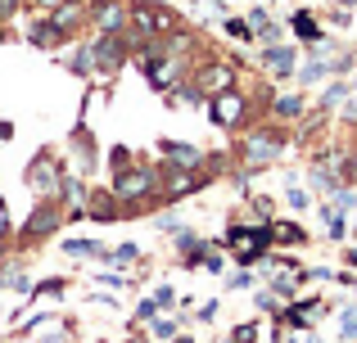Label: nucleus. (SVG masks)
<instances>
[{
	"label": "nucleus",
	"mask_w": 357,
	"mask_h": 343,
	"mask_svg": "<svg viewBox=\"0 0 357 343\" xmlns=\"http://www.w3.org/2000/svg\"><path fill=\"white\" fill-rule=\"evenodd\" d=\"M158 181H163V172H158L154 163H131V168L114 172V185H109V190L118 194L122 212H145V208H154V203H163Z\"/></svg>",
	"instance_id": "1"
},
{
	"label": "nucleus",
	"mask_w": 357,
	"mask_h": 343,
	"mask_svg": "<svg viewBox=\"0 0 357 343\" xmlns=\"http://www.w3.org/2000/svg\"><path fill=\"white\" fill-rule=\"evenodd\" d=\"M280 150H285V131L280 127H249L244 131V141H240V163H244V172H262V168H271V163L280 159Z\"/></svg>",
	"instance_id": "2"
},
{
	"label": "nucleus",
	"mask_w": 357,
	"mask_h": 343,
	"mask_svg": "<svg viewBox=\"0 0 357 343\" xmlns=\"http://www.w3.org/2000/svg\"><path fill=\"white\" fill-rule=\"evenodd\" d=\"M63 221H68V208H63L59 199H36V203H32V212H27V221L18 226V235H14V239H18L23 248H32V244H41L45 235H54Z\"/></svg>",
	"instance_id": "3"
},
{
	"label": "nucleus",
	"mask_w": 357,
	"mask_h": 343,
	"mask_svg": "<svg viewBox=\"0 0 357 343\" xmlns=\"http://www.w3.org/2000/svg\"><path fill=\"white\" fill-rule=\"evenodd\" d=\"M222 244L231 248V257H236L240 266L262 262L267 248H271V221H267V226H231L227 235H222Z\"/></svg>",
	"instance_id": "4"
},
{
	"label": "nucleus",
	"mask_w": 357,
	"mask_h": 343,
	"mask_svg": "<svg viewBox=\"0 0 357 343\" xmlns=\"http://www.w3.org/2000/svg\"><path fill=\"white\" fill-rule=\"evenodd\" d=\"M63 172H68V168H63V163L54 159L50 150H41V154H36V159H32V163L23 168V185H27V190L36 194V199H59Z\"/></svg>",
	"instance_id": "5"
},
{
	"label": "nucleus",
	"mask_w": 357,
	"mask_h": 343,
	"mask_svg": "<svg viewBox=\"0 0 357 343\" xmlns=\"http://www.w3.org/2000/svg\"><path fill=\"white\" fill-rule=\"evenodd\" d=\"M158 172H163V181H158L163 203H181V199H190V194H199L204 185H208V176H213L204 168H176V163H163Z\"/></svg>",
	"instance_id": "6"
},
{
	"label": "nucleus",
	"mask_w": 357,
	"mask_h": 343,
	"mask_svg": "<svg viewBox=\"0 0 357 343\" xmlns=\"http://www.w3.org/2000/svg\"><path fill=\"white\" fill-rule=\"evenodd\" d=\"M204 109H208L213 127H222V131H236V127L244 122V113H249V95L236 86V90H222V95H213Z\"/></svg>",
	"instance_id": "7"
},
{
	"label": "nucleus",
	"mask_w": 357,
	"mask_h": 343,
	"mask_svg": "<svg viewBox=\"0 0 357 343\" xmlns=\"http://www.w3.org/2000/svg\"><path fill=\"white\" fill-rule=\"evenodd\" d=\"M91 54H96V77H114L122 63H127L131 45H127V36H105L100 32L96 41H91Z\"/></svg>",
	"instance_id": "8"
},
{
	"label": "nucleus",
	"mask_w": 357,
	"mask_h": 343,
	"mask_svg": "<svg viewBox=\"0 0 357 343\" xmlns=\"http://www.w3.org/2000/svg\"><path fill=\"white\" fill-rule=\"evenodd\" d=\"M91 23L105 36H122L131 27V5L127 0H91Z\"/></svg>",
	"instance_id": "9"
},
{
	"label": "nucleus",
	"mask_w": 357,
	"mask_h": 343,
	"mask_svg": "<svg viewBox=\"0 0 357 343\" xmlns=\"http://www.w3.org/2000/svg\"><path fill=\"white\" fill-rule=\"evenodd\" d=\"M190 81H195V90H204V99L222 95V90H236V63H227V59H208Z\"/></svg>",
	"instance_id": "10"
},
{
	"label": "nucleus",
	"mask_w": 357,
	"mask_h": 343,
	"mask_svg": "<svg viewBox=\"0 0 357 343\" xmlns=\"http://www.w3.org/2000/svg\"><path fill=\"white\" fill-rule=\"evenodd\" d=\"M63 41H68V32H63V27L54 23L50 14H45V18H32V23H27V45H36V50L54 54Z\"/></svg>",
	"instance_id": "11"
},
{
	"label": "nucleus",
	"mask_w": 357,
	"mask_h": 343,
	"mask_svg": "<svg viewBox=\"0 0 357 343\" xmlns=\"http://www.w3.org/2000/svg\"><path fill=\"white\" fill-rule=\"evenodd\" d=\"M181 68H185V59L158 54L154 63H145V77H149V86H154V90H167V86H176V81H181Z\"/></svg>",
	"instance_id": "12"
},
{
	"label": "nucleus",
	"mask_w": 357,
	"mask_h": 343,
	"mask_svg": "<svg viewBox=\"0 0 357 343\" xmlns=\"http://www.w3.org/2000/svg\"><path fill=\"white\" fill-rule=\"evenodd\" d=\"M68 150H73V163H77V172H82V176H86V172H96L100 150H96V141H91V131H86V127H77V131L68 136Z\"/></svg>",
	"instance_id": "13"
},
{
	"label": "nucleus",
	"mask_w": 357,
	"mask_h": 343,
	"mask_svg": "<svg viewBox=\"0 0 357 343\" xmlns=\"http://www.w3.org/2000/svg\"><path fill=\"white\" fill-rule=\"evenodd\" d=\"M158 154H163L167 163H176V168H204V150L199 145H185V141H158Z\"/></svg>",
	"instance_id": "14"
},
{
	"label": "nucleus",
	"mask_w": 357,
	"mask_h": 343,
	"mask_svg": "<svg viewBox=\"0 0 357 343\" xmlns=\"http://www.w3.org/2000/svg\"><path fill=\"white\" fill-rule=\"evenodd\" d=\"M86 217H91V221H118V217H127V212H122V203H118L114 190H91Z\"/></svg>",
	"instance_id": "15"
},
{
	"label": "nucleus",
	"mask_w": 357,
	"mask_h": 343,
	"mask_svg": "<svg viewBox=\"0 0 357 343\" xmlns=\"http://www.w3.org/2000/svg\"><path fill=\"white\" fill-rule=\"evenodd\" d=\"M262 59H267V68L276 72V77H294V68H298L294 45H267V50H262Z\"/></svg>",
	"instance_id": "16"
},
{
	"label": "nucleus",
	"mask_w": 357,
	"mask_h": 343,
	"mask_svg": "<svg viewBox=\"0 0 357 343\" xmlns=\"http://www.w3.org/2000/svg\"><path fill=\"white\" fill-rule=\"evenodd\" d=\"M307 239V230L298 226V221H271V244H280V248H298Z\"/></svg>",
	"instance_id": "17"
},
{
	"label": "nucleus",
	"mask_w": 357,
	"mask_h": 343,
	"mask_svg": "<svg viewBox=\"0 0 357 343\" xmlns=\"http://www.w3.org/2000/svg\"><path fill=\"white\" fill-rule=\"evenodd\" d=\"M63 68H68V72H77V77H96V54H91V45L73 50L68 59H63Z\"/></svg>",
	"instance_id": "18"
},
{
	"label": "nucleus",
	"mask_w": 357,
	"mask_h": 343,
	"mask_svg": "<svg viewBox=\"0 0 357 343\" xmlns=\"http://www.w3.org/2000/svg\"><path fill=\"white\" fill-rule=\"evenodd\" d=\"M0 289H9V294H32V276L18 271V266H0Z\"/></svg>",
	"instance_id": "19"
},
{
	"label": "nucleus",
	"mask_w": 357,
	"mask_h": 343,
	"mask_svg": "<svg viewBox=\"0 0 357 343\" xmlns=\"http://www.w3.org/2000/svg\"><path fill=\"white\" fill-rule=\"evenodd\" d=\"M63 253L68 257H105L109 262V248L96 244V239H63Z\"/></svg>",
	"instance_id": "20"
},
{
	"label": "nucleus",
	"mask_w": 357,
	"mask_h": 343,
	"mask_svg": "<svg viewBox=\"0 0 357 343\" xmlns=\"http://www.w3.org/2000/svg\"><path fill=\"white\" fill-rule=\"evenodd\" d=\"M289 23H294V32L303 36V41H312V45L321 41V27H317V18H312V14H294Z\"/></svg>",
	"instance_id": "21"
},
{
	"label": "nucleus",
	"mask_w": 357,
	"mask_h": 343,
	"mask_svg": "<svg viewBox=\"0 0 357 343\" xmlns=\"http://www.w3.org/2000/svg\"><path fill=\"white\" fill-rule=\"evenodd\" d=\"M307 185H312L317 194H326V190H340V185H335V176L321 168V163H312V168H307Z\"/></svg>",
	"instance_id": "22"
},
{
	"label": "nucleus",
	"mask_w": 357,
	"mask_h": 343,
	"mask_svg": "<svg viewBox=\"0 0 357 343\" xmlns=\"http://www.w3.org/2000/svg\"><path fill=\"white\" fill-rule=\"evenodd\" d=\"M326 72H331V59H312V63H303V68H298V81H303V86H312V81H321Z\"/></svg>",
	"instance_id": "23"
},
{
	"label": "nucleus",
	"mask_w": 357,
	"mask_h": 343,
	"mask_svg": "<svg viewBox=\"0 0 357 343\" xmlns=\"http://www.w3.org/2000/svg\"><path fill=\"white\" fill-rule=\"evenodd\" d=\"M335 181H344V185H349V181H357V163L353 159H344V154H335Z\"/></svg>",
	"instance_id": "24"
},
{
	"label": "nucleus",
	"mask_w": 357,
	"mask_h": 343,
	"mask_svg": "<svg viewBox=\"0 0 357 343\" xmlns=\"http://www.w3.org/2000/svg\"><path fill=\"white\" fill-rule=\"evenodd\" d=\"M68 289V285L54 276V280H41V285H32V298H59V294Z\"/></svg>",
	"instance_id": "25"
},
{
	"label": "nucleus",
	"mask_w": 357,
	"mask_h": 343,
	"mask_svg": "<svg viewBox=\"0 0 357 343\" xmlns=\"http://www.w3.org/2000/svg\"><path fill=\"white\" fill-rule=\"evenodd\" d=\"M222 27H227V36H236V41H253V27L244 23V18H227Z\"/></svg>",
	"instance_id": "26"
},
{
	"label": "nucleus",
	"mask_w": 357,
	"mask_h": 343,
	"mask_svg": "<svg viewBox=\"0 0 357 343\" xmlns=\"http://www.w3.org/2000/svg\"><path fill=\"white\" fill-rule=\"evenodd\" d=\"M253 212H258L262 221H276V203H271V194H253Z\"/></svg>",
	"instance_id": "27"
},
{
	"label": "nucleus",
	"mask_w": 357,
	"mask_h": 343,
	"mask_svg": "<svg viewBox=\"0 0 357 343\" xmlns=\"http://www.w3.org/2000/svg\"><path fill=\"white\" fill-rule=\"evenodd\" d=\"M271 109H276L280 118H294L298 109H303V99H298V95H285V99H271Z\"/></svg>",
	"instance_id": "28"
},
{
	"label": "nucleus",
	"mask_w": 357,
	"mask_h": 343,
	"mask_svg": "<svg viewBox=\"0 0 357 343\" xmlns=\"http://www.w3.org/2000/svg\"><path fill=\"white\" fill-rule=\"evenodd\" d=\"M340 335L349 339V343H357V308H349V312L340 317Z\"/></svg>",
	"instance_id": "29"
},
{
	"label": "nucleus",
	"mask_w": 357,
	"mask_h": 343,
	"mask_svg": "<svg viewBox=\"0 0 357 343\" xmlns=\"http://www.w3.org/2000/svg\"><path fill=\"white\" fill-rule=\"evenodd\" d=\"M109 168H114V172L131 168V150H127V145H114V150H109Z\"/></svg>",
	"instance_id": "30"
},
{
	"label": "nucleus",
	"mask_w": 357,
	"mask_h": 343,
	"mask_svg": "<svg viewBox=\"0 0 357 343\" xmlns=\"http://www.w3.org/2000/svg\"><path fill=\"white\" fill-rule=\"evenodd\" d=\"M335 208H340V212H357V194L349 190V185H340V190H335Z\"/></svg>",
	"instance_id": "31"
},
{
	"label": "nucleus",
	"mask_w": 357,
	"mask_h": 343,
	"mask_svg": "<svg viewBox=\"0 0 357 343\" xmlns=\"http://www.w3.org/2000/svg\"><path fill=\"white\" fill-rule=\"evenodd\" d=\"M285 203H289V208H294V212H303V208H307V203H312V199H307V194L298 190V185H289V190H285Z\"/></svg>",
	"instance_id": "32"
},
{
	"label": "nucleus",
	"mask_w": 357,
	"mask_h": 343,
	"mask_svg": "<svg viewBox=\"0 0 357 343\" xmlns=\"http://www.w3.org/2000/svg\"><path fill=\"white\" fill-rule=\"evenodd\" d=\"M136 257H140L136 244H122V248H114V253H109V262H136Z\"/></svg>",
	"instance_id": "33"
},
{
	"label": "nucleus",
	"mask_w": 357,
	"mask_h": 343,
	"mask_svg": "<svg viewBox=\"0 0 357 343\" xmlns=\"http://www.w3.org/2000/svg\"><path fill=\"white\" fill-rule=\"evenodd\" d=\"M249 285H253V271H249V266H240V271L227 280V289H249Z\"/></svg>",
	"instance_id": "34"
},
{
	"label": "nucleus",
	"mask_w": 357,
	"mask_h": 343,
	"mask_svg": "<svg viewBox=\"0 0 357 343\" xmlns=\"http://www.w3.org/2000/svg\"><path fill=\"white\" fill-rule=\"evenodd\" d=\"M176 335V321H167V317H154V339H172Z\"/></svg>",
	"instance_id": "35"
},
{
	"label": "nucleus",
	"mask_w": 357,
	"mask_h": 343,
	"mask_svg": "<svg viewBox=\"0 0 357 343\" xmlns=\"http://www.w3.org/2000/svg\"><path fill=\"white\" fill-rule=\"evenodd\" d=\"M154 303H158V308H172V303H176V289H172V285H158V289H154Z\"/></svg>",
	"instance_id": "36"
},
{
	"label": "nucleus",
	"mask_w": 357,
	"mask_h": 343,
	"mask_svg": "<svg viewBox=\"0 0 357 343\" xmlns=\"http://www.w3.org/2000/svg\"><path fill=\"white\" fill-rule=\"evenodd\" d=\"M96 280L109 285V289H122V285H127V276H118V271H96Z\"/></svg>",
	"instance_id": "37"
},
{
	"label": "nucleus",
	"mask_w": 357,
	"mask_h": 343,
	"mask_svg": "<svg viewBox=\"0 0 357 343\" xmlns=\"http://www.w3.org/2000/svg\"><path fill=\"white\" fill-rule=\"evenodd\" d=\"M154 317H158V303H154V298H145V303L136 308V321H154Z\"/></svg>",
	"instance_id": "38"
},
{
	"label": "nucleus",
	"mask_w": 357,
	"mask_h": 343,
	"mask_svg": "<svg viewBox=\"0 0 357 343\" xmlns=\"http://www.w3.org/2000/svg\"><path fill=\"white\" fill-rule=\"evenodd\" d=\"M18 9H23V0H0V23H9Z\"/></svg>",
	"instance_id": "39"
},
{
	"label": "nucleus",
	"mask_w": 357,
	"mask_h": 343,
	"mask_svg": "<svg viewBox=\"0 0 357 343\" xmlns=\"http://www.w3.org/2000/svg\"><path fill=\"white\" fill-rule=\"evenodd\" d=\"M9 235H14V217H9V208L0 203V239H9Z\"/></svg>",
	"instance_id": "40"
},
{
	"label": "nucleus",
	"mask_w": 357,
	"mask_h": 343,
	"mask_svg": "<svg viewBox=\"0 0 357 343\" xmlns=\"http://www.w3.org/2000/svg\"><path fill=\"white\" fill-rule=\"evenodd\" d=\"M27 5H32V9H41V14H54V9H63L68 0H27Z\"/></svg>",
	"instance_id": "41"
},
{
	"label": "nucleus",
	"mask_w": 357,
	"mask_h": 343,
	"mask_svg": "<svg viewBox=\"0 0 357 343\" xmlns=\"http://www.w3.org/2000/svg\"><path fill=\"white\" fill-rule=\"evenodd\" d=\"M253 335H258V326H236V335H231V343H253Z\"/></svg>",
	"instance_id": "42"
},
{
	"label": "nucleus",
	"mask_w": 357,
	"mask_h": 343,
	"mask_svg": "<svg viewBox=\"0 0 357 343\" xmlns=\"http://www.w3.org/2000/svg\"><path fill=\"white\" fill-rule=\"evenodd\" d=\"M199 266H204V271H208V276H218V271H222V253H218V248H213V253H208V257H204V262H199Z\"/></svg>",
	"instance_id": "43"
},
{
	"label": "nucleus",
	"mask_w": 357,
	"mask_h": 343,
	"mask_svg": "<svg viewBox=\"0 0 357 343\" xmlns=\"http://www.w3.org/2000/svg\"><path fill=\"white\" fill-rule=\"evenodd\" d=\"M344 90H349V86H340V81H335V86L321 95V104H340V99H344Z\"/></svg>",
	"instance_id": "44"
},
{
	"label": "nucleus",
	"mask_w": 357,
	"mask_h": 343,
	"mask_svg": "<svg viewBox=\"0 0 357 343\" xmlns=\"http://www.w3.org/2000/svg\"><path fill=\"white\" fill-rule=\"evenodd\" d=\"M218 308H222V303H218V298H208L199 312H195V317H199V321H213V317H218Z\"/></svg>",
	"instance_id": "45"
},
{
	"label": "nucleus",
	"mask_w": 357,
	"mask_h": 343,
	"mask_svg": "<svg viewBox=\"0 0 357 343\" xmlns=\"http://www.w3.org/2000/svg\"><path fill=\"white\" fill-rule=\"evenodd\" d=\"M14 141V122H5V118H0V145H9Z\"/></svg>",
	"instance_id": "46"
},
{
	"label": "nucleus",
	"mask_w": 357,
	"mask_h": 343,
	"mask_svg": "<svg viewBox=\"0 0 357 343\" xmlns=\"http://www.w3.org/2000/svg\"><path fill=\"white\" fill-rule=\"evenodd\" d=\"M5 257H9V239H0V266H5Z\"/></svg>",
	"instance_id": "47"
},
{
	"label": "nucleus",
	"mask_w": 357,
	"mask_h": 343,
	"mask_svg": "<svg viewBox=\"0 0 357 343\" xmlns=\"http://www.w3.org/2000/svg\"><path fill=\"white\" fill-rule=\"evenodd\" d=\"M41 343H63V335H45V339H41Z\"/></svg>",
	"instance_id": "48"
},
{
	"label": "nucleus",
	"mask_w": 357,
	"mask_h": 343,
	"mask_svg": "<svg viewBox=\"0 0 357 343\" xmlns=\"http://www.w3.org/2000/svg\"><path fill=\"white\" fill-rule=\"evenodd\" d=\"M5 41H9V27H5V23H0V45H5Z\"/></svg>",
	"instance_id": "49"
},
{
	"label": "nucleus",
	"mask_w": 357,
	"mask_h": 343,
	"mask_svg": "<svg viewBox=\"0 0 357 343\" xmlns=\"http://www.w3.org/2000/svg\"><path fill=\"white\" fill-rule=\"evenodd\" d=\"M172 343H190V339H185V335H181V339H172Z\"/></svg>",
	"instance_id": "50"
},
{
	"label": "nucleus",
	"mask_w": 357,
	"mask_h": 343,
	"mask_svg": "<svg viewBox=\"0 0 357 343\" xmlns=\"http://www.w3.org/2000/svg\"><path fill=\"white\" fill-rule=\"evenodd\" d=\"M0 203H5V199H0Z\"/></svg>",
	"instance_id": "51"
}]
</instances>
